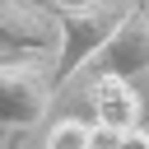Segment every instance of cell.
I'll list each match as a JSON object with an SVG mask.
<instances>
[{
	"mask_svg": "<svg viewBox=\"0 0 149 149\" xmlns=\"http://www.w3.org/2000/svg\"><path fill=\"white\" fill-rule=\"evenodd\" d=\"M135 5H140V0H93V5L56 9L61 47H56V61H51V88H65V84L112 42V33L126 23V14H130Z\"/></svg>",
	"mask_w": 149,
	"mask_h": 149,
	"instance_id": "cell-1",
	"label": "cell"
},
{
	"mask_svg": "<svg viewBox=\"0 0 149 149\" xmlns=\"http://www.w3.org/2000/svg\"><path fill=\"white\" fill-rule=\"evenodd\" d=\"M51 98L56 88L42 56H0V130L5 135L19 140L23 130H33L47 116Z\"/></svg>",
	"mask_w": 149,
	"mask_h": 149,
	"instance_id": "cell-2",
	"label": "cell"
},
{
	"mask_svg": "<svg viewBox=\"0 0 149 149\" xmlns=\"http://www.w3.org/2000/svg\"><path fill=\"white\" fill-rule=\"evenodd\" d=\"M61 47V23L33 0H0V56H47Z\"/></svg>",
	"mask_w": 149,
	"mask_h": 149,
	"instance_id": "cell-3",
	"label": "cell"
},
{
	"mask_svg": "<svg viewBox=\"0 0 149 149\" xmlns=\"http://www.w3.org/2000/svg\"><path fill=\"white\" fill-rule=\"evenodd\" d=\"M88 65H93V74H121V79L149 74V5L144 0L126 14V23L112 33V42Z\"/></svg>",
	"mask_w": 149,
	"mask_h": 149,
	"instance_id": "cell-4",
	"label": "cell"
},
{
	"mask_svg": "<svg viewBox=\"0 0 149 149\" xmlns=\"http://www.w3.org/2000/svg\"><path fill=\"white\" fill-rule=\"evenodd\" d=\"M88 107H93V126H112V130H135L140 126V93L130 79L121 74H93L88 79Z\"/></svg>",
	"mask_w": 149,
	"mask_h": 149,
	"instance_id": "cell-5",
	"label": "cell"
},
{
	"mask_svg": "<svg viewBox=\"0 0 149 149\" xmlns=\"http://www.w3.org/2000/svg\"><path fill=\"white\" fill-rule=\"evenodd\" d=\"M88 135H93L88 121L65 116V121H56V126L47 130V149H88Z\"/></svg>",
	"mask_w": 149,
	"mask_h": 149,
	"instance_id": "cell-6",
	"label": "cell"
},
{
	"mask_svg": "<svg viewBox=\"0 0 149 149\" xmlns=\"http://www.w3.org/2000/svg\"><path fill=\"white\" fill-rule=\"evenodd\" d=\"M88 149H121V130H112V126H93Z\"/></svg>",
	"mask_w": 149,
	"mask_h": 149,
	"instance_id": "cell-7",
	"label": "cell"
},
{
	"mask_svg": "<svg viewBox=\"0 0 149 149\" xmlns=\"http://www.w3.org/2000/svg\"><path fill=\"white\" fill-rule=\"evenodd\" d=\"M121 149H149V130H144V126L126 130V135H121Z\"/></svg>",
	"mask_w": 149,
	"mask_h": 149,
	"instance_id": "cell-8",
	"label": "cell"
},
{
	"mask_svg": "<svg viewBox=\"0 0 149 149\" xmlns=\"http://www.w3.org/2000/svg\"><path fill=\"white\" fill-rule=\"evenodd\" d=\"M33 5H42V9H74V5H93V0H33Z\"/></svg>",
	"mask_w": 149,
	"mask_h": 149,
	"instance_id": "cell-9",
	"label": "cell"
},
{
	"mask_svg": "<svg viewBox=\"0 0 149 149\" xmlns=\"http://www.w3.org/2000/svg\"><path fill=\"white\" fill-rule=\"evenodd\" d=\"M14 144H19V140H14V135H9V140H5V149H14Z\"/></svg>",
	"mask_w": 149,
	"mask_h": 149,
	"instance_id": "cell-10",
	"label": "cell"
},
{
	"mask_svg": "<svg viewBox=\"0 0 149 149\" xmlns=\"http://www.w3.org/2000/svg\"><path fill=\"white\" fill-rule=\"evenodd\" d=\"M144 5H149V0H144Z\"/></svg>",
	"mask_w": 149,
	"mask_h": 149,
	"instance_id": "cell-11",
	"label": "cell"
}]
</instances>
